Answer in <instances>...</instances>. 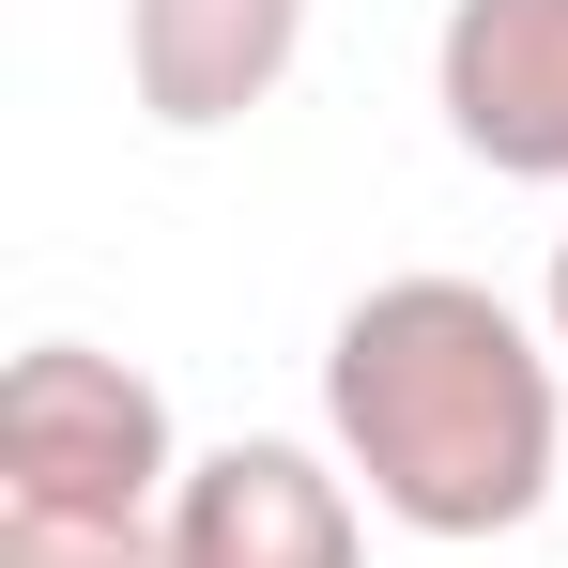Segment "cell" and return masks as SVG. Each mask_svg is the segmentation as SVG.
<instances>
[{"mask_svg": "<svg viewBox=\"0 0 568 568\" xmlns=\"http://www.w3.org/2000/svg\"><path fill=\"white\" fill-rule=\"evenodd\" d=\"M323 430L399 538H523L568 491L554 338L476 277H384L323 338Z\"/></svg>", "mask_w": 568, "mask_h": 568, "instance_id": "obj_1", "label": "cell"}, {"mask_svg": "<svg viewBox=\"0 0 568 568\" xmlns=\"http://www.w3.org/2000/svg\"><path fill=\"white\" fill-rule=\"evenodd\" d=\"M185 446H170V399L154 369H123L93 338H31L0 369V507L31 523H170Z\"/></svg>", "mask_w": 568, "mask_h": 568, "instance_id": "obj_2", "label": "cell"}, {"mask_svg": "<svg viewBox=\"0 0 568 568\" xmlns=\"http://www.w3.org/2000/svg\"><path fill=\"white\" fill-rule=\"evenodd\" d=\"M170 568H369V507L354 462L277 446V430H231L200 446L170 491Z\"/></svg>", "mask_w": 568, "mask_h": 568, "instance_id": "obj_3", "label": "cell"}, {"mask_svg": "<svg viewBox=\"0 0 568 568\" xmlns=\"http://www.w3.org/2000/svg\"><path fill=\"white\" fill-rule=\"evenodd\" d=\"M446 139L507 185H568V0H446L430 31Z\"/></svg>", "mask_w": 568, "mask_h": 568, "instance_id": "obj_4", "label": "cell"}, {"mask_svg": "<svg viewBox=\"0 0 568 568\" xmlns=\"http://www.w3.org/2000/svg\"><path fill=\"white\" fill-rule=\"evenodd\" d=\"M307 47V0H123V78L170 139H215L292 78Z\"/></svg>", "mask_w": 568, "mask_h": 568, "instance_id": "obj_5", "label": "cell"}, {"mask_svg": "<svg viewBox=\"0 0 568 568\" xmlns=\"http://www.w3.org/2000/svg\"><path fill=\"white\" fill-rule=\"evenodd\" d=\"M0 568H170V523H31V507H0Z\"/></svg>", "mask_w": 568, "mask_h": 568, "instance_id": "obj_6", "label": "cell"}, {"mask_svg": "<svg viewBox=\"0 0 568 568\" xmlns=\"http://www.w3.org/2000/svg\"><path fill=\"white\" fill-rule=\"evenodd\" d=\"M538 323H554V354H568V231H554V292H538Z\"/></svg>", "mask_w": 568, "mask_h": 568, "instance_id": "obj_7", "label": "cell"}]
</instances>
